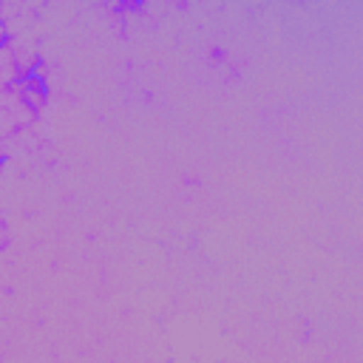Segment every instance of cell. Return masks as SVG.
<instances>
[{"label": "cell", "instance_id": "obj_1", "mask_svg": "<svg viewBox=\"0 0 363 363\" xmlns=\"http://www.w3.org/2000/svg\"><path fill=\"white\" fill-rule=\"evenodd\" d=\"M3 167H6V156L0 153V170H3Z\"/></svg>", "mask_w": 363, "mask_h": 363}]
</instances>
